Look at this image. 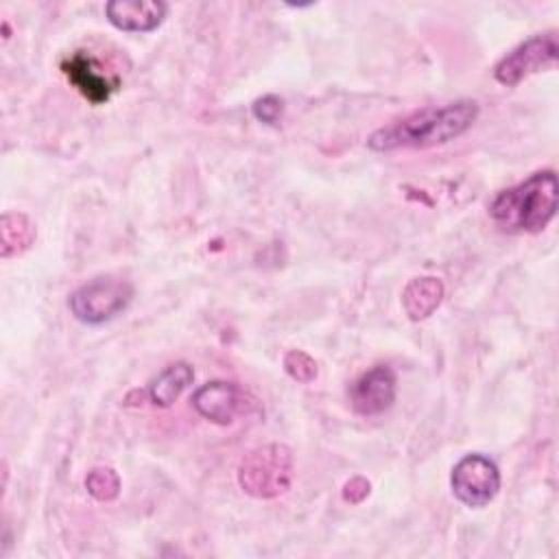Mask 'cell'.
<instances>
[{"label":"cell","instance_id":"obj_1","mask_svg":"<svg viewBox=\"0 0 559 559\" xmlns=\"http://www.w3.org/2000/svg\"><path fill=\"white\" fill-rule=\"evenodd\" d=\"M478 118V103L463 98L441 107H424L404 118L380 127L367 138V146L376 153L430 148L461 138Z\"/></svg>","mask_w":559,"mask_h":559},{"label":"cell","instance_id":"obj_2","mask_svg":"<svg viewBox=\"0 0 559 559\" xmlns=\"http://www.w3.org/2000/svg\"><path fill=\"white\" fill-rule=\"evenodd\" d=\"M557 201L555 170H539L522 183L500 190L489 203V216L507 234H537L555 218Z\"/></svg>","mask_w":559,"mask_h":559},{"label":"cell","instance_id":"obj_3","mask_svg":"<svg viewBox=\"0 0 559 559\" xmlns=\"http://www.w3.org/2000/svg\"><path fill=\"white\" fill-rule=\"evenodd\" d=\"M133 299V286L127 280L103 275L79 286L68 308L72 317L85 325H103L122 314Z\"/></svg>","mask_w":559,"mask_h":559},{"label":"cell","instance_id":"obj_4","mask_svg":"<svg viewBox=\"0 0 559 559\" xmlns=\"http://www.w3.org/2000/svg\"><path fill=\"white\" fill-rule=\"evenodd\" d=\"M293 459L284 445H264L249 452L238 469L240 487L255 498H273L288 489Z\"/></svg>","mask_w":559,"mask_h":559},{"label":"cell","instance_id":"obj_5","mask_svg":"<svg viewBox=\"0 0 559 559\" xmlns=\"http://www.w3.org/2000/svg\"><path fill=\"white\" fill-rule=\"evenodd\" d=\"M450 485L459 502H463L465 507L478 509L489 504L496 498L500 489V469L489 456L480 452H472V454H465L452 467Z\"/></svg>","mask_w":559,"mask_h":559},{"label":"cell","instance_id":"obj_6","mask_svg":"<svg viewBox=\"0 0 559 559\" xmlns=\"http://www.w3.org/2000/svg\"><path fill=\"white\" fill-rule=\"evenodd\" d=\"M557 52H559V46H557L555 33L533 35L496 63L493 76L500 85L513 87L526 76L555 66Z\"/></svg>","mask_w":559,"mask_h":559},{"label":"cell","instance_id":"obj_7","mask_svg":"<svg viewBox=\"0 0 559 559\" xmlns=\"http://www.w3.org/2000/svg\"><path fill=\"white\" fill-rule=\"evenodd\" d=\"M395 391H397L395 371L386 365H376L373 369L365 371L360 378L352 382L347 391L349 406L354 413L362 417L380 415L393 406Z\"/></svg>","mask_w":559,"mask_h":559},{"label":"cell","instance_id":"obj_8","mask_svg":"<svg viewBox=\"0 0 559 559\" xmlns=\"http://www.w3.org/2000/svg\"><path fill=\"white\" fill-rule=\"evenodd\" d=\"M61 72L66 79L87 98L92 105H103L118 90L120 81L103 72L98 61L85 50H76L61 61Z\"/></svg>","mask_w":559,"mask_h":559},{"label":"cell","instance_id":"obj_9","mask_svg":"<svg viewBox=\"0 0 559 559\" xmlns=\"http://www.w3.org/2000/svg\"><path fill=\"white\" fill-rule=\"evenodd\" d=\"M166 2L162 0H109L105 4L107 20L124 33H151L166 17Z\"/></svg>","mask_w":559,"mask_h":559},{"label":"cell","instance_id":"obj_10","mask_svg":"<svg viewBox=\"0 0 559 559\" xmlns=\"http://www.w3.org/2000/svg\"><path fill=\"white\" fill-rule=\"evenodd\" d=\"M240 389L234 382H225V380H214L207 382L203 386H199L192 395V406L194 411L218 426H227L234 421V417L240 411Z\"/></svg>","mask_w":559,"mask_h":559},{"label":"cell","instance_id":"obj_11","mask_svg":"<svg viewBox=\"0 0 559 559\" xmlns=\"http://www.w3.org/2000/svg\"><path fill=\"white\" fill-rule=\"evenodd\" d=\"M443 299V284L437 277H415L408 282L402 295V304L406 314L413 321H421L430 317Z\"/></svg>","mask_w":559,"mask_h":559},{"label":"cell","instance_id":"obj_12","mask_svg":"<svg viewBox=\"0 0 559 559\" xmlns=\"http://www.w3.org/2000/svg\"><path fill=\"white\" fill-rule=\"evenodd\" d=\"M194 380V371L188 362H173L168 365L157 378L148 384V397L155 406H170Z\"/></svg>","mask_w":559,"mask_h":559},{"label":"cell","instance_id":"obj_13","mask_svg":"<svg viewBox=\"0 0 559 559\" xmlns=\"http://www.w3.org/2000/svg\"><path fill=\"white\" fill-rule=\"evenodd\" d=\"M2 258L17 255L26 251L35 240V225L28 221V216L20 212H7L2 216Z\"/></svg>","mask_w":559,"mask_h":559},{"label":"cell","instance_id":"obj_14","mask_svg":"<svg viewBox=\"0 0 559 559\" xmlns=\"http://www.w3.org/2000/svg\"><path fill=\"white\" fill-rule=\"evenodd\" d=\"M85 487L96 500L107 502L118 496L120 478L111 467H94L85 478Z\"/></svg>","mask_w":559,"mask_h":559},{"label":"cell","instance_id":"obj_15","mask_svg":"<svg viewBox=\"0 0 559 559\" xmlns=\"http://www.w3.org/2000/svg\"><path fill=\"white\" fill-rule=\"evenodd\" d=\"M251 114L255 120H260L264 124H277L284 116V100L275 94H266V96L253 100Z\"/></svg>","mask_w":559,"mask_h":559},{"label":"cell","instance_id":"obj_16","mask_svg":"<svg viewBox=\"0 0 559 559\" xmlns=\"http://www.w3.org/2000/svg\"><path fill=\"white\" fill-rule=\"evenodd\" d=\"M284 367H286L288 376L295 378V380H299V382H310V380H314V376H317V365H314V360H312L308 354L299 352V349H293V352L286 354Z\"/></svg>","mask_w":559,"mask_h":559}]
</instances>
